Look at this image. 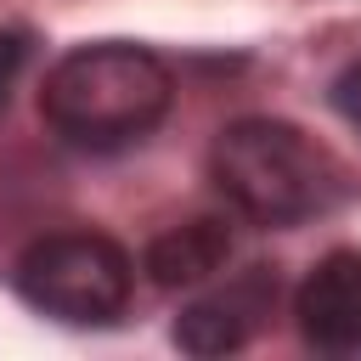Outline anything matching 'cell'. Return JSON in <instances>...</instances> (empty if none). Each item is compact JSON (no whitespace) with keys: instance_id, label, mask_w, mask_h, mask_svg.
Masks as SVG:
<instances>
[{"instance_id":"cell-1","label":"cell","mask_w":361,"mask_h":361,"mask_svg":"<svg viewBox=\"0 0 361 361\" xmlns=\"http://www.w3.org/2000/svg\"><path fill=\"white\" fill-rule=\"evenodd\" d=\"M175 102L169 68L130 39H96L73 45L39 85V113L45 124L73 141V147H124L141 141Z\"/></svg>"},{"instance_id":"cell-2","label":"cell","mask_w":361,"mask_h":361,"mask_svg":"<svg viewBox=\"0 0 361 361\" xmlns=\"http://www.w3.org/2000/svg\"><path fill=\"white\" fill-rule=\"evenodd\" d=\"M209 175L254 226H299L344 197V169L288 118H237L214 135Z\"/></svg>"},{"instance_id":"cell-3","label":"cell","mask_w":361,"mask_h":361,"mask_svg":"<svg viewBox=\"0 0 361 361\" xmlns=\"http://www.w3.org/2000/svg\"><path fill=\"white\" fill-rule=\"evenodd\" d=\"M135 282L130 254L102 231H51L34 237L17 259V293L73 327H102L124 310Z\"/></svg>"},{"instance_id":"cell-4","label":"cell","mask_w":361,"mask_h":361,"mask_svg":"<svg viewBox=\"0 0 361 361\" xmlns=\"http://www.w3.org/2000/svg\"><path fill=\"white\" fill-rule=\"evenodd\" d=\"M271 305H276V271H271V265H248V271H237L226 288L192 299V305L175 316V344H180L186 355H197V361L231 355V350H243V344L265 327Z\"/></svg>"},{"instance_id":"cell-5","label":"cell","mask_w":361,"mask_h":361,"mask_svg":"<svg viewBox=\"0 0 361 361\" xmlns=\"http://www.w3.org/2000/svg\"><path fill=\"white\" fill-rule=\"evenodd\" d=\"M293 316L305 344L327 355L361 350V248H333L327 259H316L293 293Z\"/></svg>"},{"instance_id":"cell-6","label":"cell","mask_w":361,"mask_h":361,"mask_svg":"<svg viewBox=\"0 0 361 361\" xmlns=\"http://www.w3.org/2000/svg\"><path fill=\"white\" fill-rule=\"evenodd\" d=\"M226 259H231V226L214 220V214L169 226L147 243V276L158 288H197V282L220 276Z\"/></svg>"},{"instance_id":"cell-7","label":"cell","mask_w":361,"mask_h":361,"mask_svg":"<svg viewBox=\"0 0 361 361\" xmlns=\"http://www.w3.org/2000/svg\"><path fill=\"white\" fill-rule=\"evenodd\" d=\"M327 96H333V113H338L350 130H361V62H350V68L333 79Z\"/></svg>"},{"instance_id":"cell-8","label":"cell","mask_w":361,"mask_h":361,"mask_svg":"<svg viewBox=\"0 0 361 361\" xmlns=\"http://www.w3.org/2000/svg\"><path fill=\"white\" fill-rule=\"evenodd\" d=\"M23 56H28V39H23V34H0V107H6V96H11V79H17Z\"/></svg>"}]
</instances>
